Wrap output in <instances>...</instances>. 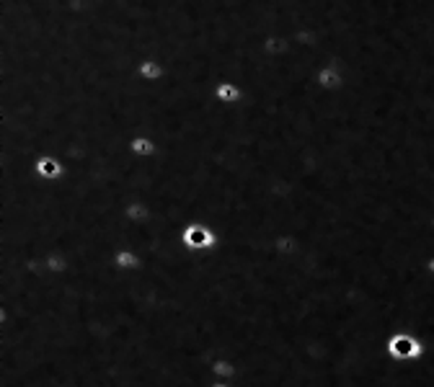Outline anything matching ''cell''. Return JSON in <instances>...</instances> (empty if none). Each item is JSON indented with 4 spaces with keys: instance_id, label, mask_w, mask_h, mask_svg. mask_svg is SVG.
Returning <instances> with one entry per match:
<instances>
[{
    "instance_id": "obj_1",
    "label": "cell",
    "mask_w": 434,
    "mask_h": 387,
    "mask_svg": "<svg viewBox=\"0 0 434 387\" xmlns=\"http://www.w3.org/2000/svg\"><path fill=\"white\" fill-rule=\"evenodd\" d=\"M315 83L321 90H329V93H339V88L344 85V73L339 70L336 65H326L315 73Z\"/></svg>"
},
{
    "instance_id": "obj_2",
    "label": "cell",
    "mask_w": 434,
    "mask_h": 387,
    "mask_svg": "<svg viewBox=\"0 0 434 387\" xmlns=\"http://www.w3.org/2000/svg\"><path fill=\"white\" fill-rule=\"evenodd\" d=\"M137 75H140V81H160L165 75V70H163V62H158V60H153V57H148V60H143L140 65H137Z\"/></svg>"
},
{
    "instance_id": "obj_3",
    "label": "cell",
    "mask_w": 434,
    "mask_h": 387,
    "mask_svg": "<svg viewBox=\"0 0 434 387\" xmlns=\"http://www.w3.org/2000/svg\"><path fill=\"white\" fill-rule=\"evenodd\" d=\"M129 153L132 155H153L156 142L150 140L148 134H135V137H129Z\"/></svg>"
}]
</instances>
